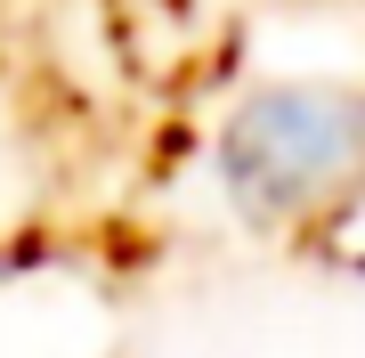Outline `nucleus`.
<instances>
[{"mask_svg": "<svg viewBox=\"0 0 365 358\" xmlns=\"http://www.w3.org/2000/svg\"><path fill=\"white\" fill-rule=\"evenodd\" d=\"M220 187L244 228H309L365 179V90L357 81H268L220 122Z\"/></svg>", "mask_w": 365, "mask_h": 358, "instance_id": "nucleus-1", "label": "nucleus"}]
</instances>
